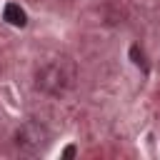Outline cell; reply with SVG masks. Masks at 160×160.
<instances>
[{
	"instance_id": "obj_1",
	"label": "cell",
	"mask_w": 160,
	"mask_h": 160,
	"mask_svg": "<svg viewBox=\"0 0 160 160\" xmlns=\"http://www.w3.org/2000/svg\"><path fill=\"white\" fill-rule=\"evenodd\" d=\"M68 85H70V75L62 70L60 62H50V65H45V68L38 72V88L45 90V92L58 95V92H62Z\"/></svg>"
},
{
	"instance_id": "obj_2",
	"label": "cell",
	"mask_w": 160,
	"mask_h": 160,
	"mask_svg": "<svg viewBox=\"0 0 160 160\" xmlns=\"http://www.w3.org/2000/svg\"><path fill=\"white\" fill-rule=\"evenodd\" d=\"M15 138H18V145L22 150H40L48 140V130L40 122H25V125H20Z\"/></svg>"
},
{
	"instance_id": "obj_3",
	"label": "cell",
	"mask_w": 160,
	"mask_h": 160,
	"mask_svg": "<svg viewBox=\"0 0 160 160\" xmlns=\"http://www.w3.org/2000/svg\"><path fill=\"white\" fill-rule=\"evenodd\" d=\"M2 18H5V22L15 25V28H25L28 25V15H25V10L18 2H8L2 8Z\"/></svg>"
},
{
	"instance_id": "obj_4",
	"label": "cell",
	"mask_w": 160,
	"mask_h": 160,
	"mask_svg": "<svg viewBox=\"0 0 160 160\" xmlns=\"http://www.w3.org/2000/svg\"><path fill=\"white\" fill-rule=\"evenodd\" d=\"M130 55H132V62H135V65H140V68L145 70V55H142V50H140L138 45H132V48H130Z\"/></svg>"
},
{
	"instance_id": "obj_5",
	"label": "cell",
	"mask_w": 160,
	"mask_h": 160,
	"mask_svg": "<svg viewBox=\"0 0 160 160\" xmlns=\"http://www.w3.org/2000/svg\"><path fill=\"white\" fill-rule=\"evenodd\" d=\"M62 155H65V158H72V155H75V148H72V145H70V148H65V152H62Z\"/></svg>"
}]
</instances>
